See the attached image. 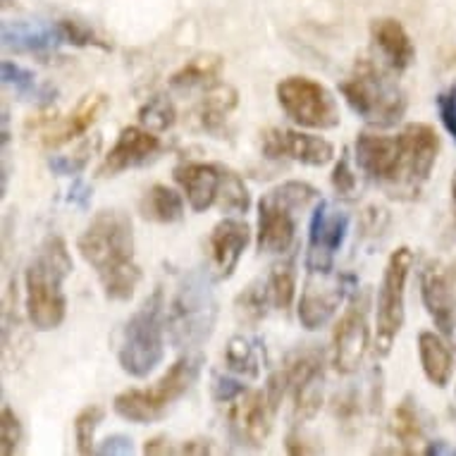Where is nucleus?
<instances>
[{
	"label": "nucleus",
	"mask_w": 456,
	"mask_h": 456,
	"mask_svg": "<svg viewBox=\"0 0 456 456\" xmlns=\"http://www.w3.org/2000/svg\"><path fill=\"white\" fill-rule=\"evenodd\" d=\"M442 151L440 132L428 122H409L399 134L361 132L354 158L368 180L399 201L419 199Z\"/></svg>",
	"instance_id": "1"
},
{
	"label": "nucleus",
	"mask_w": 456,
	"mask_h": 456,
	"mask_svg": "<svg viewBox=\"0 0 456 456\" xmlns=\"http://www.w3.org/2000/svg\"><path fill=\"white\" fill-rule=\"evenodd\" d=\"M77 251L96 273L105 299L129 301L134 297L143 275L136 263L134 224L125 210H98L77 237Z\"/></svg>",
	"instance_id": "2"
},
{
	"label": "nucleus",
	"mask_w": 456,
	"mask_h": 456,
	"mask_svg": "<svg viewBox=\"0 0 456 456\" xmlns=\"http://www.w3.org/2000/svg\"><path fill=\"white\" fill-rule=\"evenodd\" d=\"M75 261L61 234H48L24 270V311L38 332H53L68 318L65 280L72 275Z\"/></svg>",
	"instance_id": "3"
},
{
	"label": "nucleus",
	"mask_w": 456,
	"mask_h": 456,
	"mask_svg": "<svg viewBox=\"0 0 456 456\" xmlns=\"http://www.w3.org/2000/svg\"><path fill=\"white\" fill-rule=\"evenodd\" d=\"M216 277L210 270L184 273L167 306V335L175 349L199 352L216 332L220 304H217Z\"/></svg>",
	"instance_id": "4"
},
{
	"label": "nucleus",
	"mask_w": 456,
	"mask_h": 456,
	"mask_svg": "<svg viewBox=\"0 0 456 456\" xmlns=\"http://www.w3.org/2000/svg\"><path fill=\"white\" fill-rule=\"evenodd\" d=\"M389 72L373 58H356L352 72L339 82V94L346 105L370 127H395L409 108L404 89Z\"/></svg>",
	"instance_id": "5"
},
{
	"label": "nucleus",
	"mask_w": 456,
	"mask_h": 456,
	"mask_svg": "<svg viewBox=\"0 0 456 456\" xmlns=\"http://www.w3.org/2000/svg\"><path fill=\"white\" fill-rule=\"evenodd\" d=\"M203 368V356L199 352H184L167 373L158 378L151 387H132L125 389L112 399V411L120 419L136 423V426H149L158 423L167 416L182 396L194 387Z\"/></svg>",
	"instance_id": "6"
},
{
	"label": "nucleus",
	"mask_w": 456,
	"mask_h": 456,
	"mask_svg": "<svg viewBox=\"0 0 456 456\" xmlns=\"http://www.w3.org/2000/svg\"><path fill=\"white\" fill-rule=\"evenodd\" d=\"M321 201V191L301 180L277 184L258 201L256 248L268 256L289 254L297 241L299 213Z\"/></svg>",
	"instance_id": "7"
},
{
	"label": "nucleus",
	"mask_w": 456,
	"mask_h": 456,
	"mask_svg": "<svg viewBox=\"0 0 456 456\" xmlns=\"http://www.w3.org/2000/svg\"><path fill=\"white\" fill-rule=\"evenodd\" d=\"M165 294L158 287L149 299L129 315L118 342V363L129 378H149L165 359V332H167Z\"/></svg>",
	"instance_id": "8"
},
{
	"label": "nucleus",
	"mask_w": 456,
	"mask_h": 456,
	"mask_svg": "<svg viewBox=\"0 0 456 456\" xmlns=\"http://www.w3.org/2000/svg\"><path fill=\"white\" fill-rule=\"evenodd\" d=\"M416 256L409 247L392 251L382 270L380 287L375 297V354L385 359L406 322V282Z\"/></svg>",
	"instance_id": "9"
},
{
	"label": "nucleus",
	"mask_w": 456,
	"mask_h": 456,
	"mask_svg": "<svg viewBox=\"0 0 456 456\" xmlns=\"http://www.w3.org/2000/svg\"><path fill=\"white\" fill-rule=\"evenodd\" d=\"M275 98L284 115L301 129L328 132L342 122L335 94L314 77H284L277 82Z\"/></svg>",
	"instance_id": "10"
},
{
	"label": "nucleus",
	"mask_w": 456,
	"mask_h": 456,
	"mask_svg": "<svg viewBox=\"0 0 456 456\" xmlns=\"http://www.w3.org/2000/svg\"><path fill=\"white\" fill-rule=\"evenodd\" d=\"M282 368L292 395V423L314 420L325 399V352L318 345L297 346L287 354Z\"/></svg>",
	"instance_id": "11"
},
{
	"label": "nucleus",
	"mask_w": 456,
	"mask_h": 456,
	"mask_svg": "<svg viewBox=\"0 0 456 456\" xmlns=\"http://www.w3.org/2000/svg\"><path fill=\"white\" fill-rule=\"evenodd\" d=\"M370 289H352V299L332 330L330 363L339 375L356 373L370 346Z\"/></svg>",
	"instance_id": "12"
},
{
	"label": "nucleus",
	"mask_w": 456,
	"mask_h": 456,
	"mask_svg": "<svg viewBox=\"0 0 456 456\" xmlns=\"http://www.w3.org/2000/svg\"><path fill=\"white\" fill-rule=\"evenodd\" d=\"M108 108H110V98L101 94V91H94V94H86L68 115H58L53 110V105L51 108H41L37 118L31 115L27 120L24 132L29 134L34 129V134L38 136L44 149H61L65 143L82 139L101 120V115Z\"/></svg>",
	"instance_id": "13"
},
{
	"label": "nucleus",
	"mask_w": 456,
	"mask_h": 456,
	"mask_svg": "<svg viewBox=\"0 0 456 456\" xmlns=\"http://www.w3.org/2000/svg\"><path fill=\"white\" fill-rule=\"evenodd\" d=\"M346 234H349V216L345 210L335 208L325 199L315 203L308 223V244L304 258L308 273H322V275L332 273L337 254L345 247Z\"/></svg>",
	"instance_id": "14"
},
{
	"label": "nucleus",
	"mask_w": 456,
	"mask_h": 456,
	"mask_svg": "<svg viewBox=\"0 0 456 456\" xmlns=\"http://www.w3.org/2000/svg\"><path fill=\"white\" fill-rule=\"evenodd\" d=\"M277 411L280 409L270 402L265 387L244 392L227 411V428L234 444L244 449L265 447Z\"/></svg>",
	"instance_id": "15"
},
{
	"label": "nucleus",
	"mask_w": 456,
	"mask_h": 456,
	"mask_svg": "<svg viewBox=\"0 0 456 456\" xmlns=\"http://www.w3.org/2000/svg\"><path fill=\"white\" fill-rule=\"evenodd\" d=\"M261 153L268 160H292L308 167H325L335 160V146L325 136L287 127L263 129Z\"/></svg>",
	"instance_id": "16"
},
{
	"label": "nucleus",
	"mask_w": 456,
	"mask_h": 456,
	"mask_svg": "<svg viewBox=\"0 0 456 456\" xmlns=\"http://www.w3.org/2000/svg\"><path fill=\"white\" fill-rule=\"evenodd\" d=\"M349 282H354L349 275L335 277L332 273H328V275L308 273L306 284L301 289L299 306H297L301 328L308 330V332L325 328L342 306V301L349 292Z\"/></svg>",
	"instance_id": "17"
},
{
	"label": "nucleus",
	"mask_w": 456,
	"mask_h": 456,
	"mask_svg": "<svg viewBox=\"0 0 456 456\" xmlns=\"http://www.w3.org/2000/svg\"><path fill=\"white\" fill-rule=\"evenodd\" d=\"M163 151V139L156 132H151L143 125H129L118 134L110 151L105 153L101 165L96 167L98 180L118 177L132 167H142L151 163Z\"/></svg>",
	"instance_id": "18"
},
{
	"label": "nucleus",
	"mask_w": 456,
	"mask_h": 456,
	"mask_svg": "<svg viewBox=\"0 0 456 456\" xmlns=\"http://www.w3.org/2000/svg\"><path fill=\"white\" fill-rule=\"evenodd\" d=\"M248 241H251V227L241 217H223L210 230L206 251H208V270L216 277V282H224L234 275Z\"/></svg>",
	"instance_id": "19"
},
{
	"label": "nucleus",
	"mask_w": 456,
	"mask_h": 456,
	"mask_svg": "<svg viewBox=\"0 0 456 456\" xmlns=\"http://www.w3.org/2000/svg\"><path fill=\"white\" fill-rule=\"evenodd\" d=\"M420 299L430 321L444 337H454L456 294L449 280V270L440 261H428L420 270Z\"/></svg>",
	"instance_id": "20"
},
{
	"label": "nucleus",
	"mask_w": 456,
	"mask_h": 456,
	"mask_svg": "<svg viewBox=\"0 0 456 456\" xmlns=\"http://www.w3.org/2000/svg\"><path fill=\"white\" fill-rule=\"evenodd\" d=\"M227 165L220 163H201V160H187L175 167V182L187 199L189 208L194 213H206L208 208L217 206L220 191L224 184Z\"/></svg>",
	"instance_id": "21"
},
{
	"label": "nucleus",
	"mask_w": 456,
	"mask_h": 456,
	"mask_svg": "<svg viewBox=\"0 0 456 456\" xmlns=\"http://www.w3.org/2000/svg\"><path fill=\"white\" fill-rule=\"evenodd\" d=\"M370 41L380 51L385 65L396 75L406 72L416 62V44L396 17L370 20Z\"/></svg>",
	"instance_id": "22"
},
{
	"label": "nucleus",
	"mask_w": 456,
	"mask_h": 456,
	"mask_svg": "<svg viewBox=\"0 0 456 456\" xmlns=\"http://www.w3.org/2000/svg\"><path fill=\"white\" fill-rule=\"evenodd\" d=\"M62 44L58 24L44 22H3V45L5 51L17 55H34V58H48L58 51Z\"/></svg>",
	"instance_id": "23"
},
{
	"label": "nucleus",
	"mask_w": 456,
	"mask_h": 456,
	"mask_svg": "<svg viewBox=\"0 0 456 456\" xmlns=\"http://www.w3.org/2000/svg\"><path fill=\"white\" fill-rule=\"evenodd\" d=\"M240 108V91L232 84H210L194 108V120L199 129L208 132L216 139H223L230 115Z\"/></svg>",
	"instance_id": "24"
},
{
	"label": "nucleus",
	"mask_w": 456,
	"mask_h": 456,
	"mask_svg": "<svg viewBox=\"0 0 456 456\" xmlns=\"http://www.w3.org/2000/svg\"><path fill=\"white\" fill-rule=\"evenodd\" d=\"M419 359L423 375L430 385L444 389L454 375L456 354L440 330H423L419 335Z\"/></svg>",
	"instance_id": "25"
},
{
	"label": "nucleus",
	"mask_w": 456,
	"mask_h": 456,
	"mask_svg": "<svg viewBox=\"0 0 456 456\" xmlns=\"http://www.w3.org/2000/svg\"><path fill=\"white\" fill-rule=\"evenodd\" d=\"M389 433L396 440V454H420L426 444V435H423V423H420L419 406L413 402V396H404L396 404L392 420H389Z\"/></svg>",
	"instance_id": "26"
},
{
	"label": "nucleus",
	"mask_w": 456,
	"mask_h": 456,
	"mask_svg": "<svg viewBox=\"0 0 456 456\" xmlns=\"http://www.w3.org/2000/svg\"><path fill=\"white\" fill-rule=\"evenodd\" d=\"M139 213L143 220L156 224H175L184 220V199L177 189L167 184H153L139 199Z\"/></svg>",
	"instance_id": "27"
},
{
	"label": "nucleus",
	"mask_w": 456,
	"mask_h": 456,
	"mask_svg": "<svg viewBox=\"0 0 456 456\" xmlns=\"http://www.w3.org/2000/svg\"><path fill=\"white\" fill-rule=\"evenodd\" d=\"M224 69V58L217 53H201L187 61L177 72L170 75L167 84L175 91H189L196 86H210L220 79Z\"/></svg>",
	"instance_id": "28"
},
{
	"label": "nucleus",
	"mask_w": 456,
	"mask_h": 456,
	"mask_svg": "<svg viewBox=\"0 0 456 456\" xmlns=\"http://www.w3.org/2000/svg\"><path fill=\"white\" fill-rule=\"evenodd\" d=\"M0 77H3L5 86L15 91L20 101H37L41 103V108H51L55 101V89L48 84H38L37 75L31 69L17 65L15 61H3Z\"/></svg>",
	"instance_id": "29"
},
{
	"label": "nucleus",
	"mask_w": 456,
	"mask_h": 456,
	"mask_svg": "<svg viewBox=\"0 0 456 456\" xmlns=\"http://www.w3.org/2000/svg\"><path fill=\"white\" fill-rule=\"evenodd\" d=\"M265 284H268L270 299H273V308L275 311H289L297 297V256L289 251L284 254L277 263H273V268L265 275Z\"/></svg>",
	"instance_id": "30"
},
{
	"label": "nucleus",
	"mask_w": 456,
	"mask_h": 456,
	"mask_svg": "<svg viewBox=\"0 0 456 456\" xmlns=\"http://www.w3.org/2000/svg\"><path fill=\"white\" fill-rule=\"evenodd\" d=\"M270 308H273V299H270L265 277H258L247 284V289L237 294V299H234V315L247 328H258L268 318Z\"/></svg>",
	"instance_id": "31"
},
{
	"label": "nucleus",
	"mask_w": 456,
	"mask_h": 456,
	"mask_svg": "<svg viewBox=\"0 0 456 456\" xmlns=\"http://www.w3.org/2000/svg\"><path fill=\"white\" fill-rule=\"evenodd\" d=\"M224 366H227L230 373L240 375L244 380H256L261 375V366H258L254 345L241 335L232 337L227 342V346H224Z\"/></svg>",
	"instance_id": "32"
},
{
	"label": "nucleus",
	"mask_w": 456,
	"mask_h": 456,
	"mask_svg": "<svg viewBox=\"0 0 456 456\" xmlns=\"http://www.w3.org/2000/svg\"><path fill=\"white\" fill-rule=\"evenodd\" d=\"M103 139L101 136H94L89 142H84L75 153H68V156H51L48 158V170H51L55 177H79V175L89 167L91 158L96 156L98 149H101Z\"/></svg>",
	"instance_id": "33"
},
{
	"label": "nucleus",
	"mask_w": 456,
	"mask_h": 456,
	"mask_svg": "<svg viewBox=\"0 0 456 456\" xmlns=\"http://www.w3.org/2000/svg\"><path fill=\"white\" fill-rule=\"evenodd\" d=\"M105 409L101 404L84 406L82 411L75 416V447L77 454H96V430L103 423Z\"/></svg>",
	"instance_id": "34"
},
{
	"label": "nucleus",
	"mask_w": 456,
	"mask_h": 456,
	"mask_svg": "<svg viewBox=\"0 0 456 456\" xmlns=\"http://www.w3.org/2000/svg\"><path fill=\"white\" fill-rule=\"evenodd\" d=\"M175 122H177V108L170 101V96H165V94L151 96L139 108V125L156 132V134H163L167 129H173Z\"/></svg>",
	"instance_id": "35"
},
{
	"label": "nucleus",
	"mask_w": 456,
	"mask_h": 456,
	"mask_svg": "<svg viewBox=\"0 0 456 456\" xmlns=\"http://www.w3.org/2000/svg\"><path fill=\"white\" fill-rule=\"evenodd\" d=\"M58 31H61L62 44L75 45V48H98V51H112V44L108 38H103L94 27L86 22L72 20V17H62L58 20Z\"/></svg>",
	"instance_id": "36"
},
{
	"label": "nucleus",
	"mask_w": 456,
	"mask_h": 456,
	"mask_svg": "<svg viewBox=\"0 0 456 456\" xmlns=\"http://www.w3.org/2000/svg\"><path fill=\"white\" fill-rule=\"evenodd\" d=\"M223 213H248L251 208V194H248V187L244 184V180L240 177V173H234L227 167L224 173V184L223 191H220V201H217Z\"/></svg>",
	"instance_id": "37"
},
{
	"label": "nucleus",
	"mask_w": 456,
	"mask_h": 456,
	"mask_svg": "<svg viewBox=\"0 0 456 456\" xmlns=\"http://www.w3.org/2000/svg\"><path fill=\"white\" fill-rule=\"evenodd\" d=\"M24 440L22 420L8 404H3L0 411V442H3V456H12Z\"/></svg>",
	"instance_id": "38"
},
{
	"label": "nucleus",
	"mask_w": 456,
	"mask_h": 456,
	"mask_svg": "<svg viewBox=\"0 0 456 456\" xmlns=\"http://www.w3.org/2000/svg\"><path fill=\"white\" fill-rule=\"evenodd\" d=\"M330 184L337 191V196H349L356 194V187H359V180H356V173L352 170V158H349V151H342L339 153V160L332 167V175H330Z\"/></svg>",
	"instance_id": "39"
},
{
	"label": "nucleus",
	"mask_w": 456,
	"mask_h": 456,
	"mask_svg": "<svg viewBox=\"0 0 456 456\" xmlns=\"http://www.w3.org/2000/svg\"><path fill=\"white\" fill-rule=\"evenodd\" d=\"M210 389H213V399H216L217 404H232V402H237L244 392H248L247 385L241 382L240 375H220L216 373L213 375V385H210Z\"/></svg>",
	"instance_id": "40"
},
{
	"label": "nucleus",
	"mask_w": 456,
	"mask_h": 456,
	"mask_svg": "<svg viewBox=\"0 0 456 456\" xmlns=\"http://www.w3.org/2000/svg\"><path fill=\"white\" fill-rule=\"evenodd\" d=\"M435 105H437V115H440L442 127L447 129V134L456 143V84L449 86V89L440 91L437 98H435Z\"/></svg>",
	"instance_id": "41"
},
{
	"label": "nucleus",
	"mask_w": 456,
	"mask_h": 456,
	"mask_svg": "<svg viewBox=\"0 0 456 456\" xmlns=\"http://www.w3.org/2000/svg\"><path fill=\"white\" fill-rule=\"evenodd\" d=\"M389 224V213L387 208H382L378 203L368 206L363 213H361V232L366 237H380Z\"/></svg>",
	"instance_id": "42"
},
{
	"label": "nucleus",
	"mask_w": 456,
	"mask_h": 456,
	"mask_svg": "<svg viewBox=\"0 0 456 456\" xmlns=\"http://www.w3.org/2000/svg\"><path fill=\"white\" fill-rule=\"evenodd\" d=\"M132 452H134V444H132V437H127V435H110L96 447V454L103 456H125L132 454Z\"/></svg>",
	"instance_id": "43"
},
{
	"label": "nucleus",
	"mask_w": 456,
	"mask_h": 456,
	"mask_svg": "<svg viewBox=\"0 0 456 456\" xmlns=\"http://www.w3.org/2000/svg\"><path fill=\"white\" fill-rule=\"evenodd\" d=\"M332 413L342 420L356 419L359 416V396H356V392H342V395H337Z\"/></svg>",
	"instance_id": "44"
},
{
	"label": "nucleus",
	"mask_w": 456,
	"mask_h": 456,
	"mask_svg": "<svg viewBox=\"0 0 456 456\" xmlns=\"http://www.w3.org/2000/svg\"><path fill=\"white\" fill-rule=\"evenodd\" d=\"M91 199H94V191H91L89 184L79 180V177H75V182H72V187H69L68 191V201L72 203V206H77V208L89 210Z\"/></svg>",
	"instance_id": "45"
},
{
	"label": "nucleus",
	"mask_w": 456,
	"mask_h": 456,
	"mask_svg": "<svg viewBox=\"0 0 456 456\" xmlns=\"http://www.w3.org/2000/svg\"><path fill=\"white\" fill-rule=\"evenodd\" d=\"M143 454L149 456H167V454H180V449L173 447V442L167 435H156V437H151V440L143 442Z\"/></svg>",
	"instance_id": "46"
},
{
	"label": "nucleus",
	"mask_w": 456,
	"mask_h": 456,
	"mask_svg": "<svg viewBox=\"0 0 456 456\" xmlns=\"http://www.w3.org/2000/svg\"><path fill=\"white\" fill-rule=\"evenodd\" d=\"M284 449H287V454H292V456H308V454H318V452H321V447H314V444H311L306 437H301L299 433L287 435Z\"/></svg>",
	"instance_id": "47"
},
{
	"label": "nucleus",
	"mask_w": 456,
	"mask_h": 456,
	"mask_svg": "<svg viewBox=\"0 0 456 456\" xmlns=\"http://www.w3.org/2000/svg\"><path fill=\"white\" fill-rule=\"evenodd\" d=\"M382 402H385V387H382V370L380 368H375L373 375H370V411L382 413Z\"/></svg>",
	"instance_id": "48"
},
{
	"label": "nucleus",
	"mask_w": 456,
	"mask_h": 456,
	"mask_svg": "<svg viewBox=\"0 0 456 456\" xmlns=\"http://www.w3.org/2000/svg\"><path fill=\"white\" fill-rule=\"evenodd\" d=\"M180 454H189V456L213 454V442H210L208 437H194V440H184L180 447Z\"/></svg>",
	"instance_id": "49"
},
{
	"label": "nucleus",
	"mask_w": 456,
	"mask_h": 456,
	"mask_svg": "<svg viewBox=\"0 0 456 456\" xmlns=\"http://www.w3.org/2000/svg\"><path fill=\"white\" fill-rule=\"evenodd\" d=\"M420 454H426V456H456V444H449V442H444V440L426 442Z\"/></svg>",
	"instance_id": "50"
},
{
	"label": "nucleus",
	"mask_w": 456,
	"mask_h": 456,
	"mask_svg": "<svg viewBox=\"0 0 456 456\" xmlns=\"http://www.w3.org/2000/svg\"><path fill=\"white\" fill-rule=\"evenodd\" d=\"M449 280H452V287H454V294H456V261L449 265Z\"/></svg>",
	"instance_id": "51"
},
{
	"label": "nucleus",
	"mask_w": 456,
	"mask_h": 456,
	"mask_svg": "<svg viewBox=\"0 0 456 456\" xmlns=\"http://www.w3.org/2000/svg\"><path fill=\"white\" fill-rule=\"evenodd\" d=\"M452 206H454V217H456V170L452 177Z\"/></svg>",
	"instance_id": "52"
},
{
	"label": "nucleus",
	"mask_w": 456,
	"mask_h": 456,
	"mask_svg": "<svg viewBox=\"0 0 456 456\" xmlns=\"http://www.w3.org/2000/svg\"><path fill=\"white\" fill-rule=\"evenodd\" d=\"M454 411H456V389H454Z\"/></svg>",
	"instance_id": "53"
}]
</instances>
